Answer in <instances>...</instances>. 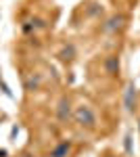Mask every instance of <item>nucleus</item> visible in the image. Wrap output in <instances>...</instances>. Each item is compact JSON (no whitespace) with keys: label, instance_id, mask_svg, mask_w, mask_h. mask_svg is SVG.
Here are the masks:
<instances>
[{"label":"nucleus","instance_id":"nucleus-1","mask_svg":"<svg viewBox=\"0 0 140 157\" xmlns=\"http://www.w3.org/2000/svg\"><path fill=\"white\" fill-rule=\"evenodd\" d=\"M75 121H78L80 126H86V128H94L96 117H94V113H92V109H90V107L80 105V107L75 109Z\"/></svg>","mask_w":140,"mask_h":157},{"label":"nucleus","instance_id":"nucleus-2","mask_svg":"<svg viewBox=\"0 0 140 157\" xmlns=\"http://www.w3.org/2000/svg\"><path fill=\"white\" fill-rule=\"evenodd\" d=\"M67 115H69V101L67 98H63L61 101V105H59V120H67Z\"/></svg>","mask_w":140,"mask_h":157},{"label":"nucleus","instance_id":"nucleus-3","mask_svg":"<svg viewBox=\"0 0 140 157\" xmlns=\"http://www.w3.org/2000/svg\"><path fill=\"white\" fill-rule=\"evenodd\" d=\"M117 69H119L117 57H109V59H107V71H109V73H115Z\"/></svg>","mask_w":140,"mask_h":157},{"label":"nucleus","instance_id":"nucleus-4","mask_svg":"<svg viewBox=\"0 0 140 157\" xmlns=\"http://www.w3.org/2000/svg\"><path fill=\"white\" fill-rule=\"evenodd\" d=\"M69 151V143H63V145H59L55 151H52V157H65V153Z\"/></svg>","mask_w":140,"mask_h":157},{"label":"nucleus","instance_id":"nucleus-5","mask_svg":"<svg viewBox=\"0 0 140 157\" xmlns=\"http://www.w3.org/2000/svg\"><path fill=\"white\" fill-rule=\"evenodd\" d=\"M121 21H123V17L119 15V17H113L111 21H109V25H107V29H115V27H121Z\"/></svg>","mask_w":140,"mask_h":157},{"label":"nucleus","instance_id":"nucleus-6","mask_svg":"<svg viewBox=\"0 0 140 157\" xmlns=\"http://www.w3.org/2000/svg\"><path fill=\"white\" fill-rule=\"evenodd\" d=\"M132 97H134V86L128 88V97H126V103H128V109H132Z\"/></svg>","mask_w":140,"mask_h":157}]
</instances>
